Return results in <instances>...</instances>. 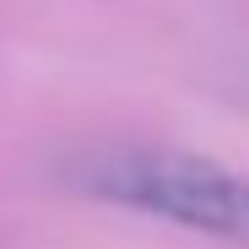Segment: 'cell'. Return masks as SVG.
Segmentation results:
<instances>
[{
	"instance_id": "cell-1",
	"label": "cell",
	"mask_w": 249,
	"mask_h": 249,
	"mask_svg": "<svg viewBox=\"0 0 249 249\" xmlns=\"http://www.w3.org/2000/svg\"><path fill=\"white\" fill-rule=\"evenodd\" d=\"M65 184H76L92 200L249 249V174H233L212 157L119 141V146L81 152L65 168Z\"/></svg>"
}]
</instances>
